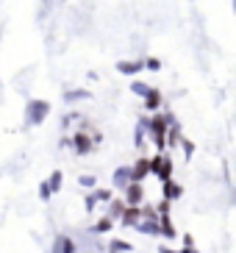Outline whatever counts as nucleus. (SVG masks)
Masks as SVG:
<instances>
[{
	"mask_svg": "<svg viewBox=\"0 0 236 253\" xmlns=\"http://www.w3.org/2000/svg\"><path fill=\"white\" fill-rule=\"evenodd\" d=\"M170 126H175V117H172L170 112H164V114L158 112V114H153V117H150L148 134H150V139H153V145H156V150H158V153H164V150L170 148V145H167Z\"/></svg>",
	"mask_w": 236,
	"mask_h": 253,
	"instance_id": "1",
	"label": "nucleus"
},
{
	"mask_svg": "<svg viewBox=\"0 0 236 253\" xmlns=\"http://www.w3.org/2000/svg\"><path fill=\"white\" fill-rule=\"evenodd\" d=\"M150 170H153V175L161 181V184L172 181V162H170V156H164V153H156V156L150 159Z\"/></svg>",
	"mask_w": 236,
	"mask_h": 253,
	"instance_id": "2",
	"label": "nucleus"
},
{
	"mask_svg": "<svg viewBox=\"0 0 236 253\" xmlns=\"http://www.w3.org/2000/svg\"><path fill=\"white\" fill-rule=\"evenodd\" d=\"M148 175H153V170H150V159H139V162L131 167V178L133 184H142V181L148 178Z\"/></svg>",
	"mask_w": 236,
	"mask_h": 253,
	"instance_id": "3",
	"label": "nucleus"
},
{
	"mask_svg": "<svg viewBox=\"0 0 236 253\" xmlns=\"http://www.w3.org/2000/svg\"><path fill=\"white\" fill-rule=\"evenodd\" d=\"M161 195L164 201H181V195H184V186L178 184V181H167V184H161Z\"/></svg>",
	"mask_w": 236,
	"mask_h": 253,
	"instance_id": "4",
	"label": "nucleus"
},
{
	"mask_svg": "<svg viewBox=\"0 0 236 253\" xmlns=\"http://www.w3.org/2000/svg\"><path fill=\"white\" fill-rule=\"evenodd\" d=\"M148 64H145V59H133V61H117V73L122 75H136L139 70H145Z\"/></svg>",
	"mask_w": 236,
	"mask_h": 253,
	"instance_id": "5",
	"label": "nucleus"
},
{
	"mask_svg": "<svg viewBox=\"0 0 236 253\" xmlns=\"http://www.w3.org/2000/svg\"><path fill=\"white\" fill-rule=\"evenodd\" d=\"M142 201H145V189H142V184H131L125 189V203L128 206H139Z\"/></svg>",
	"mask_w": 236,
	"mask_h": 253,
	"instance_id": "6",
	"label": "nucleus"
},
{
	"mask_svg": "<svg viewBox=\"0 0 236 253\" xmlns=\"http://www.w3.org/2000/svg\"><path fill=\"white\" fill-rule=\"evenodd\" d=\"M142 217H145V209L128 206V209H125V214H122V223H125V225H139V223H142Z\"/></svg>",
	"mask_w": 236,
	"mask_h": 253,
	"instance_id": "7",
	"label": "nucleus"
},
{
	"mask_svg": "<svg viewBox=\"0 0 236 253\" xmlns=\"http://www.w3.org/2000/svg\"><path fill=\"white\" fill-rule=\"evenodd\" d=\"M133 184V178H131V167H119V170H114V186H119V189H122V186H131Z\"/></svg>",
	"mask_w": 236,
	"mask_h": 253,
	"instance_id": "8",
	"label": "nucleus"
},
{
	"mask_svg": "<svg viewBox=\"0 0 236 253\" xmlns=\"http://www.w3.org/2000/svg\"><path fill=\"white\" fill-rule=\"evenodd\" d=\"M161 103H164V95H161L158 89H153L148 97H145V109H148V112H156V114H158V109H161Z\"/></svg>",
	"mask_w": 236,
	"mask_h": 253,
	"instance_id": "9",
	"label": "nucleus"
},
{
	"mask_svg": "<svg viewBox=\"0 0 236 253\" xmlns=\"http://www.w3.org/2000/svg\"><path fill=\"white\" fill-rule=\"evenodd\" d=\"M47 112H50V106L44 103V100H39V109H37V106H31V109H28V120H31V123H34V120H37V123H42Z\"/></svg>",
	"mask_w": 236,
	"mask_h": 253,
	"instance_id": "10",
	"label": "nucleus"
},
{
	"mask_svg": "<svg viewBox=\"0 0 236 253\" xmlns=\"http://www.w3.org/2000/svg\"><path fill=\"white\" fill-rule=\"evenodd\" d=\"M59 186H61V172L56 170V172L50 175V181L42 186V198H47V195H50V189H59Z\"/></svg>",
	"mask_w": 236,
	"mask_h": 253,
	"instance_id": "11",
	"label": "nucleus"
},
{
	"mask_svg": "<svg viewBox=\"0 0 236 253\" xmlns=\"http://www.w3.org/2000/svg\"><path fill=\"white\" fill-rule=\"evenodd\" d=\"M131 92L139 97H148L153 92V86H148V84H142V81H131Z\"/></svg>",
	"mask_w": 236,
	"mask_h": 253,
	"instance_id": "12",
	"label": "nucleus"
},
{
	"mask_svg": "<svg viewBox=\"0 0 236 253\" xmlns=\"http://www.w3.org/2000/svg\"><path fill=\"white\" fill-rule=\"evenodd\" d=\"M75 145H78V153H89V150H92V142H89V136H83V134L75 136Z\"/></svg>",
	"mask_w": 236,
	"mask_h": 253,
	"instance_id": "13",
	"label": "nucleus"
},
{
	"mask_svg": "<svg viewBox=\"0 0 236 253\" xmlns=\"http://www.w3.org/2000/svg\"><path fill=\"white\" fill-rule=\"evenodd\" d=\"M128 251H131V245L122 242V239H114V242H111V253H128Z\"/></svg>",
	"mask_w": 236,
	"mask_h": 253,
	"instance_id": "14",
	"label": "nucleus"
},
{
	"mask_svg": "<svg viewBox=\"0 0 236 253\" xmlns=\"http://www.w3.org/2000/svg\"><path fill=\"white\" fill-rule=\"evenodd\" d=\"M181 148H184V156H186V159H192V156H195V142H189L186 136L181 139Z\"/></svg>",
	"mask_w": 236,
	"mask_h": 253,
	"instance_id": "15",
	"label": "nucleus"
},
{
	"mask_svg": "<svg viewBox=\"0 0 236 253\" xmlns=\"http://www.w3.org/2000/svg\"><path fill=\"white\" fill-rule=\"evenodd\" d=\"M89 97V92H83V89H78V92H67V100H86Z\"/></svg>",
	"mask_w": 236,
	"mask_h": 253,
	"instance_id": "16",
	"label": "nucleus"
},
{
	"mask_svg": "<svg viewBox=\"0 0 236 253\" xmlns=\"http://www.w3.org/2000/svg\"><path fill=\"white\" fill-rule=\"evenodd\" d=\"M145 64H148V70H153V73L161 70V61H158V59H145Z\"/></svg>",
	"mask_w": 236,
	"mask_h": 253,
	"instance_id": "17",
	"label": "nucleus"
},
{
	"mask_svg": "<svg viewBox=\"0 0 236 253\" xmlns=\"http://www.w3.org/2000/svg\"><path fill=\"white\" fill-rule=\"evenodd\" d=\"M109 228H111V217H106V220L97 223V231H109Z\"/></svg>",
	"mask_w": 236,
	"mask_h": 253,
	"instance_id": "18",
	"label": "nucleus"
},
{
	"mask_svg": "<svg viewBox=\"0 0 236 253\" xmlns=\"http://www.w3.org/2000/svg\"><path fill=\"white\" fill-rule=\"evenodd\" d=\"M184 248H189V251L195 248V239H192V234H184Z\"/></svg>",
	"mask_w": 236,
	"mask_h": 253,
	"instance_id": "19",
	"label": "nucleus"
},
{
	"mask_svg": "<svg viewBox=\"0 0 236 253\" xmlns=\"http://www.w3.org/2000/svg\"><path fill=\"white\" fill-rule=\"evenodd\" d=\"M81 184L83 186H95V175H81Z\"/></svg>",
	"mask_w": 236,
	"mask_h": 253,
	"instance_id": "20",
	"label": "nucleus"
},
{
	"mask_svg": "<svg viewBox=\"0 0 236 253\" xmlns=\"http://www.w3.org/2000/svg\"><path fill=\"white\" fill-rule=\"evenodd\" d=\"M234 8H236V0H234Z\"/></svg>",
	"mask_w": 236,
	"mask_h": 253,
	"instance_id": "21",
	"label": "nucleus"
},
{
	"mask_svg": "<svg viewBox=\"0 0 236 253\" xmlns=\"http://www.w3.org/2000/svg\"><path fill=\"white\" fill-rule=\"evenodd\" d=\"M192 253H200V251H192Z\"/></svg>",
	"mask_w": 236,
	"mask_h": 253,
	"instance_id": "22",
	"label": "nucleus"
}]
</instances>
